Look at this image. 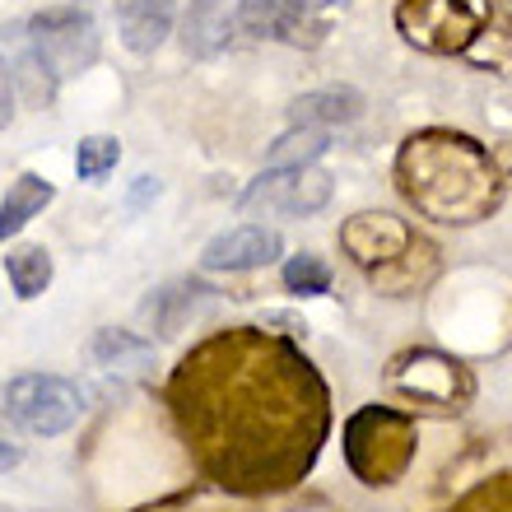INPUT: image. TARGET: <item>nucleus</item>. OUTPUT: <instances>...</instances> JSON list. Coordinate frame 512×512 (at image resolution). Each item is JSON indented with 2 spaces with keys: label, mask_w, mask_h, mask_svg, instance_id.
I'll return each instance as SVG.
<instances>
[{
  "label": "nucleus",
  "mask_w": 512,
  "mask_h": 512,
  "mask_svg": "<svg viewBox=\"0 0 512 512\" xmlns=\"http://www.w3.org/2000/svg\"><path fill=\"white\" fill-rule=\"evenodd\" d=\"M168 410L191 461L229 494H284L317 466L331 396L312 359L261 326H229L182 354Z\"/></svg>",
  "instance_id": "f257e3e1"
},
{
  "label": "nucleus",
  "mask_w": 512,
  "mask_h": 512,
  "mask_svg": "<svg viewBox=\"0 0 512 512\" xmlns=\"http://www.w3.org/2000/svg\"><path fill=\"white\" fill-rule=\"evenodd\" d=\"M401 187L424 215L471 224L494 201V168L461 135H419L401 149Z\"/></svg>",
  "instance_id": "f03ea898"
},
{
  "label": "nucleus",
  "mask_w": 512,
  "mask_h": 512,
  "mask_svg": "<svg viewBox=\"0 0 512 512\" xmlns=\"http://www.w3.org/2000/svg\"><path fill=\"white\" fill-rule=\"evenodd\" d=\"M345 457L364 485H391L415 461V424L387 405H368L345 424Z\"/></svg>",
  "instance_id": "7ed1b4c3"
},
{
  "label": "nucleus",
  "mask_w": 512,
  "mask_h": 512,
  "mask_svg": "<svg viewBox=\"0 0 512 512\" xmlns=\"http://www.w3.org/2000/svg\"><path fill=\"white\" fill-rule=\"evenodd\" d=\"M28 52L47 70V80H75L98 61V24L80 5H56L28 19Z\"/></svg>",
  "instance_id": "20e7f679"
},
{
  "label": "nucleus",
  "mask_w": 512,
  "mask_h": 512,
  "mask_svg": "<svg viewBox=\"0 0 512 512\" xmlns=\"http://www.w3.org/2000/svg\"><path fill=\"white\" fill-rule=\"evenodd\" d=\"M84 391L56 373H19L5 387V415L33 438H56L84 419Z\"/></svg>",
  "instance_id": "39448f33"
},
{
  "label": "nucleus",
  "mask_w": 512,
  "mask_h": 512,
  "mask_svg": "<svg viewBox=\"0 0 512 512\" xmlns=\"http://www.w3.org/2000/svg\"><path fill=\"white\" fill-rule=\"evenodd\" d=\"M336 177L308 163V168H266L252 187L243 191L247 215H317L331 201Z\"/></svg>",
  "instance_id": "423d86ee"
},
{
  "label": "nucleus",
  "mask_w": 512,
  "mask_h": 512,
  "mask_svg": "<svg viewBox=\"0 0 512 512\" xmlns=\"http://www.w3.org/2000/svg\"><path fill=\"white\" fill-rule=\"evenodd\" d=\"M401 24L410 42L429 47V52H457L475 38L480 28V5L475 0H410L401 10Z\"/></svg>",
  "instance_id": "0eeeda50"
},
{
  "label": "nucleus",
  "mask_w": 512,
  "mask_h": 512,
  "mask_svg": "<svg viewBox=\"0 0 512 512\" xmlns=\"http://www.w3.org/2000/svg\"><path fill=\"white\" fill-rule=\"evenodd\" d=\"M280 233L266 229V224H233V229L215 233L201 252V270H256V266H270L280 256Z\"/></svg>",
  "instance_id": "6e6552de"
},
{
  "label": "nucleus",
  "mask_w": 512,
  "mask_h": 512,
  "mask_svg": "<svg viewBox=\"0 0 512 512\" xmlns=\"http://www.w3.org/2000/svg\"><path fill=\"white\" fill-rule=\"evenodd\" d=\"M340 243L345 252L359 261L364 270L382 266V261H396V256L410 252V229H405L396 215H354L345 229H340Z\"/></svg>",
  "instance_id": "1a4fd4ad"
},
{
  "label": "nucleus",
  "mask_w": 512,
  "mask_h": 512,
  "mask_svg": "<svg viewBox=\"0 0 512 512\" xmlns=\"http://www.w3.org/2000/svg\"><path fill=\"white\" fill-rule=\"evenodd\" d=\"M317 0H238V24L252 38L303 42V28H312Z\"/></svg>",
  "instance_id": "9d476101"
},
{
  "label": "nucleus",
  "mask_w": 512,
  "mask_h": 512,
  "mask_svg": "<svg viewBox=\"0 0 512 512\" xmlns=\"http://www.w3.org/2000/svg\"><path fill=\"white\" fill-rule=\"evenodd\" d=\"M112 10H117V28H122L126 47L135 56H149L173 33L177 0H112Z\"/></svg>",
  "instance_id": "9b49d317"
},
{
  "label": "nucleus",
  "mask_w": 512,
  "mask_h": 512,
  "mask_svg": "<svg viewBox=\"0 0 512 512\" xmlns=\"http://www.w3.org/2000/svg\"><path fill=\"white\" fill-rule=\"evenodd\" d=\"M238 33V5L233 0H191L182 19V47L191 56H219Z\"/></svg>",
  "instance_id": "f8f14e48"
},
{
  "label": "nucleus",
  "mask_w": 512,
  "mask_h": 512,
  "mask_svg": "<svg viewBox=\"0 0 512 512\" xmlns=\"http://www.w3.org/2000/svg\"><path fill=\"white\" fill-rule=\"evenodd\" d=\"M364 117V94L350 84H331V89H312V94L294 98L289 122L294 126H312V131H336Z\"/></svg>",
  "instance_id": "ddd939ff"
},
{
  "label": "nucleus",
  "mask_w": 512,
  "mask_h": 512,
  "mask_svg": "<svg viewBox=\"0 0 512 512\" xmlns=\"http://www.w3.org/2000/svg\"><path fill=\"white\" fill-rule=\"evenodd\" d=\"M210 294H215L210 284H201V280H191V275H187V280L159 284V289L145 298V308H140V312L154 322V331L173 336V331H182V326L196 317V308H201V303H210Z\"/></svg>",
  "instance_id": "4468645a"
},
{
  "label": "nucleus",
  "mask_w": 512,
  "mask_h": 512,
  "mask_svg": "<svg viewBox=\"0 0 512 512\" xmlns=\"http://www.w3.org/2000/svg\"><path fill=\"white\" fill-rule=\"evenodd\" d=\"M52 196H56V187L47 182V177H38V173H19V177H14L10 191L0 196V243H5V238H14L28 219H38L42 210L52 205Z\"/></svg>",
  "instance_id": "2eb2a0df"
},
{
  "label": "nucleus",
  "mask_w": 512,
  "mask_h": 512,
  "mask_svg": "<svg viewBox=\"0 0 512 512\" xmlns=\"http://www.w3.org/2000/svg\"><path fill=\"white\" fill-rule=\"evenodd\" d=\"M94 359L98 368L108 373H149L154 368V345L135 331H117V326H103L94 336Z\"/></svg>",
  "instance_id": "dca6fc26"
},
{
  "label": "nucleus",
  "mask_w": 512,
  "mask_h": 512,
  "mask_svg": "<svg viewBox=\"0 0 512 512\" xmlns=\"http://www.w3.org/2000/svg\"><path fill=\"white\" fill-rule=\"evenodd\" d=\"M5 275H10L14 298H38L52 284V252L38 243H19L5 252Z\"/></svg>",
  "instance_id": "f3484780"
},
{
  "label": "nucleus",
  "mask_w": 512,
  "mask_h": 512,
  "mask_svg": "<svg viewBox=\"0 0 512 512\" xmlns=\"http://www.w3.org/2000/svg\"><path fill=\"white\" fill-rule=\"evenodd\" d=\"M331 145V131H312V126H294L289 135H280L266 154V168H308L317 163Z\"/></svg>",
  "instance_id": "a211bd4d"
},
{
  "label": "nucleus",
  "mask_w": 512,
  "mask_h": 512,
  "mask_svg": "<svg viewBox=\"0 0 512 512\" xmlns=\"http://www.w3.org/2000/svg\"><path fill=\"white\" fill-rule=\"evenodd\" d=\"M122 159V140L117 135H84L75 145V173L80 182H103Z\"/></svg>",
  "instance_id": "6ab92c4d"
},
{
  "label": "nucleus",
  "mask_w": 512,
  "mask_h": 512,
  "mask_svg": "<svg viewBox=\"0 0 512 512\" xmlns=\"http://www.w3.org/2000/svg\"><path fill=\"white\" fill-rule=\"evenodd\" d=\"M284 284H289V294H326L331 289V266H326L322 256H312V252H298L284 261Z\"/></svg>",
  "instance_id": "aec40b11"
},
{
  "label": "nucleus",
  "mask_w": 512,
  "mask_h": 512,
  "mask_svg": "<svg viewBox=\"0 0 512 512\" xmlns=\"http://www.w3.org/2000/svg\"><path fill=\"white\" fill-rule=\"evenodd\" d=\"M452 512H512V475H494L485 485H475Z\"/></svg>",
  "instance_id": "412c9836"
},
{
  "label": "nucleus",
  "mask_w": 512,
  "mask_h": 512,
  "mask_svg": "<svg viewBox=\"0 0 512 512\" xmlns=\"http://www.w3.org/2000/svg\"><path fill=\"white\" fill-rule=\"evenodd\" d=\"M19 461H24V433L10 415H0V475L14 471Z\"/></svg>",
  "instance_id": "4be33fe9"
},
{
  "label": "nucleus",
  "mask_w": 512,
  "mask_h": 512,
  "mask_svg": "<svg viewBox=\"0 0 512 512\" xmlns=\"http://www.w3.org/2000/svg\"><path fill=\"white\" fill-rule=\"evenodd\" d=\"M14 122V70L10 61L0 56V131Z\"/></svg>",
  "instance_id": "5701e85b"
},
{
  "label": "nucleus",
  "mask_w": 512,
  "mask_h": 512,
  "mask_svg": "<svg viewBox=\"0 0 512 512\" xmlns=\"http://www.w3.org/2000/svg\"><path fill=\"white\" fill-rule=\"evenodd\" d=\"M331 5H340V0H331Z\"/></svg>",
  "instance_id": "b1692460"
}]
</instances>
